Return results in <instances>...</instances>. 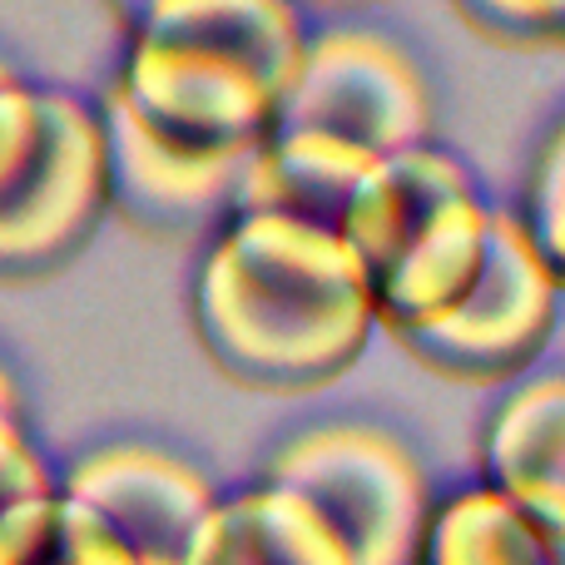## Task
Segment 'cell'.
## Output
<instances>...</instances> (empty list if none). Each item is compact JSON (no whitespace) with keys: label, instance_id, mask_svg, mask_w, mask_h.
Instances as JSON below:
<instances>
[{"label":"cell","instance_id":"1","mask_svg":"<svg viewBox=\"0 0 565 565\" xmlns=\"http://www.w3.org/2000/svg\"><path fill=\"white\" fill-rule=\"evenodd\" d=\"M377 302L338 228L234 214L194 274V332L228 382L318 392L367 352Z\"/></svg>","mask_w":565,"mask_h":565},{"label":"cell","instance_id":"2","mask_svg":"<svg viewBox=\"0 0 565 565\" xmlns=\"http://www.w3.org/2000/svg\"><path fill=\"white\" fill-rule=\"evenodd\" d=\"M298 0H154L129 25L115 99L164 145L254 154L298 75Z\"/></svg>","mask_w":565,"mask_h":565},{"label":"cell","instance_id":"3","mask_svg":"<svg viewBox=\"0 0 565 565\" xmlns=\"http://www.w3.org/2000/svg\"><path fill=\"white\" fill-rule=\"evenodd\" d=\"M338 234L367 268L377 322L407 338L471 298L491 258L497 209L447 149L417 145L372 164Z\"/></svg>","mask_w":565,"mask_h":565},{"label":"cell","instance_id":"4","mask_svg":"<svg viewBox=\"0 0 565 565\" xmlns=\"http://www.w3.org/2000/svg\"><path fill=\"white\" fill-rule=\"evenodd\" d=\"M109 209L105 115L70 89H0V282L50 278Z\"/></svg>","mask_w":565,"mask_h":565},{"label":"cell","instance_id":"5","mask_svg":"<svg viewBox=\"0 0 565 565\" xmlns=\"http://www.w3.org/2000/svg\"><path fill=\"white\" fill-rule=\"evenodd\" d=\"M268 481L308 497L352 551V565H417L431 501L417 457L392 431L328 422L274 451Z\"/></svg>","mask_w":565,"mask_h":565},{"label":"cell","instance_id":"6","mask_svg":"<svg viewBox=\"0 0 565 565\" xmlns=\"http://www.w3.org/2000/svg\"><path fill=\"white\" fill-rule=\"evenodd\" d=\"M278 129H312L392 159L427 145L431 95L407 50L372 30H322L308 35L298 75L282 99Z\"/></svg>","mask_w":565,"mask_h":565},{"label":"cell","instance_id":"7","mask_svg":"<svg viewBox=\"0 0 565 565\" xmlns=\"http://www.w3.org/2000/svg\"><path fill=\"white\" fill-rule=\"evenodd\" d=\"M561 318V282L531 248L516 214H497L487 274L451 318L397 338L422 367L447 382H511L541 358Z\"/></svg>","mask_w":565,"mask_h":565},{"label":"cell","instance_id":"8","mask_svg":"<svg viewBox=\"0 0 565 565\" xmlns=\"http://www.w3.org/2000/svg\"><path fill=\"white\" fill-rule=\"evenodd\" d=\"M60 491L99 511L129 541L139 565H184L199 526L218 507L204 471L159 447H139V441L85 451L65 471Z\"/></svg>","mask_w":565,"mask_h":565},{"label":"cell","instance_id":"9","mask_svg":"<svg viewBox=\"0 0 565 565\" xmlns=\"http://www.w3.org/2000/svg\"><path fill=\"white\" fill-rule=\"evenodd\" d=\"M109 139V209L159 238L224 228L238 214L248 154H194L149 135L119 99L105 109Z\"/></svg>","mask_w":565,"mask_h":565},{"label":"cell","instance_id":"10","mask_svg":"<svg viewBox=\"0 0 565 565\" xmlns=\"http://www.w3.org/2000/svg\"><path fill=\"white\" fill-rule=\"evenodd\" d=\"M487 487L565 546V372L531 377L497 407L481 441Z\"/></svg>","mask_w":565,"mask_h":565},{"label":"cell","instance_id":"11","mask_svg":"<svg viewBox=\"0 0 565 565\" xmlns=\"http://www.w3.org/2000/svg\"><path fill=\"white\" fill-rule=\"evenodd\" d=\"M377 154L352 149L342 139L312 135V129H274L248 154L238 214H278L298 224L342 228L352 194L372 174Z\"/></svg>","mask_w":565,"mask_h":565},{"label":"cell","instance_id":"12","mask_svg":"<svg viewBox=\"0 0 565 565\" xmlns=\"http://www.w3.org/2000/svg\"><path fill=\"white\" fill-rule=\"evenodd\" d=\"M184 565H352V551L308 497L264 481L209 511Z\"/></svg>","mask_w":565,"mask_h":565},{"label":"cell","instance_id":"13","mask_svg":"<svg viewBox=\"0 0 565 565\" xmlns=\"http://www.w3.org/2000/svg\"><path fill=\"white\" fill-rule=\"evenodd\" d=\"M417 565H565V546L481 481L431 507Z\"/></svg>","mask_w":565,"mask_h":565},{"label":"cell","instance_id":"14","mask_svg":"<svg viewBox=\"0 0 565 565\" xmlns=\"http://www.w3.org/2000/svg\"><path fill=\"white\" fill-rule=\"evenodd\" d=\"M0 565H139V556L99 511L45 491L0 516Z\"/></svg>","mask_w":565,"mask_h":565},{"label":"cell","instance_id":"15","mask_svg":"<svg viewBox=\"0 0 565 565\" xmlns=\"http://www.w3.org/2000/svg\"><path fill=\"white\" fill-rule=\"evenodd\" d=\"M521 228H526L531 248L541 254V264L551 268V278L565 288V115L546 135V145L536 149V164L526 179V199H521Z\"/></svg>","mask_w":565,"mask_h":565},{"label":"cell","instance_id":"16","mask_svg":"<svg viewBox=\"0 0 565 565\" xmlns=\"http://www.w3.org/2000/svg\"><path fill=\"white\" fill-rule=\"evenodd\" d=\"M481 40L511 50L565 45V0H451Z\"/></svg>","mask_w":565,"mask_h":565},{"label":"cell","instance_id":"17","mask_svg":"<svg viewBox=\"0 0 565 565\" xmlns=\"http://www.w3.org/2000/svg\"><path fill=\"white\" fill-rule=\"evenodd\" d=\"M45 491H60V481L45 471L35 447H30L25 437L6 441V447H0V516L15 511L20 501H30V497H45Z\"/></svg>","mask_w":565,"mask_h":565},{"label":"cell","instance_id":"18","mask_svg":"<svg viewBox=\"0 0 565 565\" xmlns=\"http://www.w3.org/2000/svg\"><path fill=\"white\" fill-rule=\"evenodd\" d=\"M15 437H20V417H15V387H10L6 367H0V447H6V441H15Z\"/></svg>","mask_w":565,"mask_h":565},{"label":"cell","instance_id":"19","mask_svg":"<svg viewBox=\"0 0 565 565\" xmlns=\"http://www.w3.org/2000/svg\"><path fill=\"white\" fill-rule=\"evenodd\" d=\"M149 6H154V0H115V10H119V20H125V30H129V25H135V20H139V15H145V10H149Z\"/></svg>","mask_w":565,"mask_h":565},{"label":"cell","instance_id":"20","mask_svg":"<svg viewBox=\"0 0 565 565\" xmlns=\"http://www.w3.org/2000/svg\"><path fill=\"white\" fill-rule=\"evenodd\" d=\"M312 6H332V10H348V6H372V0H312Z\"/></svg>","mask_w":565,"mask_h":565},{"label":"cell","instance_id":"21","mask_svg":"<svg viewBox=\"0 0 565 565\" xmlns=\"http://www.w3.org/2000/svg\"><path fill=\"white\" fill-rule=\"evenodd\" d=\"M6 85H15V70H10L6 60H0V89H6Z\"/></svg>","mask_w":565,"mask_h":565}]
</instances>
